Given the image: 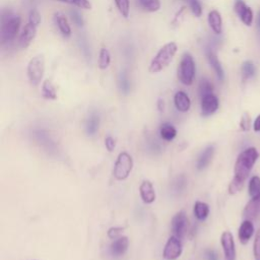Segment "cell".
<instances>
[{"instance_id":"6da1fadb","label":"cell","mask_w":260,"mask_h":260,"mask_svg":"<svg viewBox=\"0 0 260 260\" xmlns=\"http://www.w3.org/2000/svg\"><path fill=\"white\" fill-rule=\"evenodd\" d=\"M257 158L258 151L254 147L247 148L238 155L235 164V176L229 185L230 194H235L243 188Z\"/></svg>"},{"instance_id":"7a4b0ae2","label":"cell","mask_w":260,"mask_h":260,"mask_svg":"<svg viewBox=\"0 0 260 260\" xmlns=\"http://www.w3.org/2000/svg\"><path fill=\"white\" fill-rule=\"evenodd\" d=\"M177 50H178L177 44L174 42H170L164 45L158 50L156 55L152 58L148 68L149 72L157 73L164 70L166 67H168V65L173 61L177 53Z\"/></svg>"},{"instance_id":"3957f363","label":"cell","mask_w":260,"mask_h":260,"mask_svg":"<svg viewBox=\"0 0 260 260\" xmlns=\"http://www.w3.org/2000/svg\"><path fill=\"white\" fill-rule=\"evenodd\" d=\"M21 19L18 15L12 14L11 11H2L1 16V29H0V39L1 42L7 43L14 40L16 37Z\"/></svg>"},{"instance_id":"277c9868","label":"cell","mask_w":260,"mask_h":260,"mask_svg":"<svg viewBox=\"0 0 260 260\" xmlns=\"http://www.w3.org/2000/svg\"><path fill=\"white\" fill-rule=\"evenodd\" d=\"M45 72V58L43 54L34 56L27 64V77L32 85H38L43 79Z\"/></svg>"},{"instance_id":"5b68a950","label":"cell","mask_w":260,"mask_h":260,"mask_svg":"<svg viewBox=\"0 0 260 260\" xmlns=\"http://www.w3.org/2000/svg\"><path fill=\"white\" fill-rule=\"evenodd\" d=\"M194 76H195V62L191 54L185 53L181 59V62L178 68V78L183 84L190 85L193 82Z\"/></svg>"},{"instance_id":"8992f818","label":"cell","mask_w":260,"mask_h":260,"mask_svg":"<svg viewBox=\"0 0 260 260\" xmlns=\"http://www.w3.org/2000/svg\"><path fill=\"white\" fill-rule=\"evenodd\" d=\"M133 168V160L130 154H128L127 152H121L118 157L117 160L115 162L114 166V177L117 180H125L131 173Z\"/></svg>"},{"instance_id":"52a82bcc","label":"cell","mask_w":260,"mask_h":260,"mask_svg":"<svg viewBox=\"0 0 260 260\" xmlns=\"http://www.w3.org/2000/svg\"><path fill=\"white\" fill-rule=\"evenodd\" d=\"M182 243L180 239L176 236H172L169 238L165 248L162 256L167 260H175L182 254Z\"/></svg>"},{"instance_id":"ba28073f","label":"cell","mask_w":260,"mask_h":260,"mask_svg":"<svg viewBox=\"0 0 260 260\" xmlns=\"http://www.w3.org/2000/svg\"><path fill=\"white\" fill-rule=\"evenodd\" d=\"M171 226L174 236L178 237L179 239L183 238L188 226V218L186 216V213L184 211L177 212L172 218Z\"/></svg>"},{"instance_id":"9c48e42d","label":"cell","mask_w":260,"mask_h":260,"mask_svg":"<svg viewBox=\"0 0 260 260\" xmlns=\"http://www.w3.org/2000/svg\"><path fill=\"white\" fill-rule=\"evenodd\" d=\"M220 243L225 260H236V249L233 235L230 232H223L220 237Z\"/></svg>"},{"instance_id":"30bf717a","label":"cell","mask_w":260,"mask_h":260,"mask_svg":"<svg viewBox=\"0 0 260 260\" xmlns=\"http://www.w3.org/2000/svg\"><path fill=\"white\" fill-rule=\"evenodd\" d=\"M234 8L239 17L241 18V20L246 25H251L253 21V12L251 8L248 7L243 0H235Z\"/></svg>"},{"instance_id":"8fae6325","label":"cell","mask_w":260,"mask_h":260,"mask_svg":"<svg viewBox=\"0 0 260 260\" xmlns=\"http://www.w3.org/2000/svg\"><path fill=\"white\" fill-rule=\"evenodd\" d=\"M218 109V99L213 94H206L201 98V113L203 116L212 115Z\"/></svg>"},{"instance_id":"7c38bea8","label":"cell","mask_w":260,"mask_h":260,"mask_svg":"<svg viewBox=\"0 0 260 260\" xmlns=\"http://www.w3.org/2000/svg\"><path fill=\"white\" fill-rule=\"evenodd\" d=\"M37 36V26L31 23H26L19 36V46L22 49H26Z\"/></svg>"},{"instance_id":"4fadbf2b","label":"cell","mask_w":260,"mask_h":260,"mask_svg":"<svg viewBox=\"0 0 260 260\" xmlns=\"http://www.w3.org/2000/svg\"><path fill=\"white\" fill-rule=\"evenodd\" d=\"M260 213V194L252 197V199L246 204L243 216L246 219H253Z\"/></svg>"},{"instance_id":"5bb4252c","label":"cell","mask_w":260,"mask_h":260,"mask_svg":"<svg viewBox=\"0 0 260 260\" xmlns=\"http://www.w3.org/2000/svg\"><path fill=\"white\" fill-rule=\"evenodd\" d=\"M128 245H129V242L127 237H118L114 239V241L110 246L111 254L116 257L124 255L128 249Z\"/></svg>"},{"instance_id":"9a60e30c","label":"cell","mask_w":260,"mask_h":260,"mask_svg":"<svg viewBox=\"0 0 260 260\" xmlns=\"http://www.w3.org/2000/svg\"><path fill=\"white\" fill-rule=\"evenodd\" d=\"M140 197L144 203H152L155 200V191L152 184L148 180H144L139 187Z\"/></svg>"},{"instance_id":"2e32d148","label":"cell","mask_w":260,"mask_h":260,"mask_svg":"<svg viewBox=\"0 0 260 260\" xmlns=\"http://www.w3.org/2000/svg\"><path fill=\"white\" fill-rule=\"evenodd\" d=\"M254 233V226L250 219L244 220L239 228V240L242 244H247Z\"/></svg>"},{"instance_id":"e0dca14e","label":"cell","mask_w":260,"mask_h":260,"mask_svg":"<svg viewBox=\"0 0 260 260\" xmlns=\"http://www.w3.org/2000/svg\"><path fill=\"white\" fill-rule=\"evenodd\" d=\"M174 103L176 109L180 112H187L190 109L191 102L188 94L184 91H177L174 96Z\"/></svg>"},{"instance_id":"ac0fdd59","label":"cell","mask_w":260,"mask_h":260,"mask_svg":"<svg viewBox=\"0 0 260 260\" xmlns=\"http://www.w3.org/2000/svg\"><path fill=\"white\" fill-rule=\"evenodd\" d=\"M34 136H35L36 140L41 145L46 147L47 149L53 150L55 148V142L52 139V137L48 134L47 131H45V130H37V131H35Z\"/></svg>"},{"instance_id":"d6986e66","label":"cell","mask_w":260,"mask_h":260,"mask_svg":"<svg viewBox=\"0 0 260 260\" xmlns=\"http://www.w3.org/2000/svg\"><path fill=\"white\" fill-rule=\"evenodd\" d=\"M55 21H56L57 26H58L60 32L62 34V36L65 38H69L71 36V27H70V24H69L67 18L65 17V15L62 14L61 12H56L55 13Z\"/></svg>"},{"instance_id":"ffe728a7","label":"cell","mask_w":260,"mask_h":260,"mask_svg":"<svg viewBox=\"0 0 260 260\" xmlns=\"http://www.w3.org/2000/svg\"><path fill=\"white\" fill-rule=\"evenodd\" d=\"M213 153H214V147L212 145L210 146H207L202 152L201 154L199 155L198 159H197V162H196V167L198 170H203L205 169L208 164L210 162L212 156H213Z\"/></svg>"},{"instance_id":"44dd1931","label":"cell","mask_w":260,"mask_h":260,"mask_svg":"<svg viewBox=\"0 0 260 260\" xmlns=\"http://www.w3.org/2000/svg\"><path fill=\"white\" fill-rule=\"evenodd\" d=\"M206 56H207V60L209 62V64L211 65V67L213 68L214 72L216 73V76L219 80H223L224 77V73H223V69L220 65V62L218 61L216 55L211 51V50H207L206 51Z\"/></svg>"},{"instance_id":"7402d4cb","label":"cell","mask_w":260,"mask_h":260,"mask_svg":"<svg viewBox=\"0 0 260 260\" xmlns=\"http://www.w3.org/2000/svg\"><path fill=\"white\" fill-rule=\"evenodd\" d=\"M208 23L211 27V29L215 32V34H220L221 29H222V21H221V17L218 11L216 10H211L208 13Z\"/></svg>"},{"instance_id":"603a6c76","label":"cell","mask_w":260,"mask_h":260,"mask_svg":"<svg viewBox=\"0 0 260 260\" xmlns=\"http://www.w3.org/2000/svg\"><path fill=\"white\" fill-rule=\"evenodd\" d=\"M100 127V116L95 113L91 114L85 123V131L88 135H94Z\"/></svg>"},{"instance_id":"cb8c5ba5","label":"cell","mask_w":260,"mask_h":260,"mask_svg":"<svg viewBox=\"0 0 260 260\" xmlns=\"http://www.w3.org/2000/svg\"><path fill=\"white\" fill-rule=\"evenodd\" d=\"M159 135L164 140L171 141L176 137L177 130L171 123H162L159 128Z\"/></svg>"},{"instance_id":"d4e9b609","label":"cell","mask_w":260,"mask_h":260,"mask_svg":"<svg viewBox=\"0 0 260 260\" xmlns=\"http://www.w3.org/2000/svg\"><path fill=\"white\" fill-rule=\"evenodd\" d=\"M194 215L196 216L197 219L199 220H204L207 216H208V213H209V206L204 203V202H201V201H197L195 204H194Z\"/></svg>"},{"instance_id":"484cf974","label":"cell","mask_w":260,"mask_h":260,"mask_svg":"<svg viewBox=\"0 0 260 260\" xmlns=\"http://www.w3.org/2000/svg\"><path fill=\"white\" fill-rule=\"evenodd\" d=\"M42 95L47 100L57 99V92H56L55 86L49 79H46L42 84Z\"/></svg>"},{"instance_id":"4316f807","label":"cell","mask_w":260,"mask_h":260,"mask_svg":"<svg viewBox=\"0 0 260 260\" xmlns=\"http://www.w3.org/2000/svg\"><path fill=\"white\" fill-rule=\"evenodd\" d=\"M139 6L148 11V12H155L160 8V0H137Z\"/></svg>"},{"instance_id":"83f0119b","label":"cell","mask_w":260,"mask_h":260,"mask_svg":"<svg viewBox=\"0 0 260 260\" xmlns=\"http://www.w3.org/2000/svg\"><path fill=\"white\" fill-rule=\"evenodd\" d=\"M111 63V54L108 49L102 48L100 51V57H99V67L101 69H107Z\"/></svg>"},{"instance_id":"f1b7e54d","label":"cell","mask_w":260,"mask_h":260,"mask_svg":"<svg viewBox=\"0 0 260 260\" xmlns=\"http://www.w3.org/2000/svg\"><path fill=\"white\" fill-rule=\"evenodd\" d=\"M118 85H119V88H120L122 93H124V94L129 93L130 88H131V84H130V81H129V78H128L127 74L124 71L121 72L120 75H119Z\"/></svg>"},{"instance_id":"f546056e","label":"cell","mask_w":260,"mask_h":260,"mask_svg":"<svg viewBox=\"0 0 260 260\" xmlns=\"http://www.w3.org/2000/svg\"><path fill=\"white\" fill-rule=\"evenodd\" d=\"M249 194L254 197L260 194V178L258 176H253L249 181Z\"/></svg>"},{"instance_id":"4dcf8cb0","label":"cell","mask_w":260,"mask_h":260,"mask_svg":"<svg viewBox=\"0 0 260 260\" xmlns=\"http://www.w3.org/2000/svg\"><path fill=\"white\" fill-rule=\"evenodd\" d=\"M255 74V66L251 61H246L242 65V75L244 79H249Z\"/></svg>"},{"instance_id":"1f68e13d","label":"cell","mask_w":260,"mask_h":260,"mask_svg":"<svg viewBox=\"0 0 260 260\" xmlns=\"http://www.w3.org/2000/svg\"><path fill=\"white\" fill-rule=\"evenodd\" d=\"M115 3H116V6H117L118 10L122 14V16L128 17L129 11H130V2H129V0H115Z\"/></svg>"},{"instance_id":"d6a6232c","label":"cell","mask_w":260,"mask_h":260,"mask_svg":"<svg viewBox=\"0 0 260 260\" xmlns=\"http://www.w3.org/2000/svg\"><path fill=\"white\" fill-rule=\"evenodd\" d=\"M213 91L212 84L207 79H202L199 84V94L200 96H204L206 94H210Z\"/></svg>"},{"instance_id":"836d02e7","label":"cell","mask_w":260,"mask_h":260,"mask_svg":"<svg viewBox=\"0 0 260 260\" xmlns=\"http://www.w3.org/2000/svg\"><path fill=\"white\" fill-rule=\"evenodd\" d=\"M60 2H65L68 4H72L75 5L79 8H83V9H90L91 8V4L88 0H58Z\"/></svg>"},{"instance_id":"e575fe53","label":"cell","mask_w":260,"mask_h":260,"mask_svg":"<svg viewBox=\"0 0 260 260\" xmlns=\"http://www.w3.org/2000/svg\"><path fill=\"white\" fill-rule=\"evenodd\" d=\"M42 21V16L40 14V12L37 9H32L29 11L28 14V22L38 26Z\"/></svg>"},{"instance_id":"d590c367","label":"cell","mask_w":260,"mask_h":260,"mask_svg":"<svg viewBox=\"0 0 260 260\" xmlns=\"http://www.w3.org/2000/svg\"><path fill=\"white\" fill-rule=\"evenodd\" d=\"M189 4H190V8L192 13L196 16L199 17L202 14V6L200 4V2L198 0H189Z\"/></svg>"},{"instance_id":"8d00e7d4","label":"cell","mask_w":260,"mask_h":260,"mask_svg":"<svg viewBox=\"0 0 260 260\" xmlns=\"http://www.w3.org/2000/svg\"><path fill=\"white\" fill-rule=\"evenodd\" d=\"M253 253H254L255 260H260V230L257 232L255 240H254Z\"/></svg>"},{"instance_id":"74e56055","label":"cell","mask_w":260,"mask_h":260,"mask_svg":"<svg viewBox=\"0 0 260 260\" xmlns=\"http://www.w3.org/2000/svg\"><path fill=\"white\" fill-rule=\"evenodd\" d=\"M70 15H71V19L72 21L77 25V26H82L84 21L82 16L80 15V13L76 10V9H71L70 10Z\"/></svg>"},{"instance_id":"f35d334b","label":"cell","mask_w":260,"mask_h":260,"mask_svg":"<svg viewBox=\"0 0 260 260\" xmlns=\"http://www.w3.org/2000/svg\"><path fill=\"white\" fill-rule=\"evenodd\" d=\"M124 228H121V226H113L111 229L108 230V237L110 239H116L120 236L121 232H123Z\"/></svg>"},{"instance_id":"ab89813d","label":"cell","mask_w":260,"mask_h":260,"mask_svg":"<svg viewBox=\"0 0 260 260\" xmlns=\"http://www.w3.org/2000/svg\"><path fill=\"white\" fill-rule=\"evenodd\" d=\"M185 186H186V180L183 176L177 178V180L174 183V188H175V191L177 192L182 191L185 188Z\"/></svg>"},{"instance_id":"60d3db41","label":"cell","mask_w":260,"mask_h":260,"mask_svg":"<svg viewBox=\"0 0 260 260\" xmlns=\"http://www.w3.org/2000/svg\"><path fill=\"white\" fill-rule=\"evenodd\" d=\"M240 127L242 130L246 131V130H249L250 128V117L247 113H245L241 119V122H240Z\"/></svg>"},{"instance_id":"b9f144b4","label":"cell","mask_w":260,"mask_h":260,"mask_svg":"<svg viewBox=\"0 0 260 260\" xmlns=\"http://www.w3.org/2000/svg\"><path fill=\"white\" fill-rule=\"evenodd\" d=\"M105 145H106V148L109 150V151H113V149L115 148L116 146V141L113 137L111 136H108L106 139H105Z\"/></svg>"},{"instance_id":"7bdbcfd3","label":"cell","mask_w":260,"mask_h":260,"mask_svg":"<svg viewBox=\"0 0 260 260\" xmlns=\"http://www.w3.org/2000/svg\"><path fill=\"white\" fill-rule=\"evenodd\" d=\"M206 260H218L216 253L213 250H206L204 253Z\"/></svg>"},{"instance_id":"ee69618b","label":"cell","mask_w":260,"mask_h":260,"mask_svg":"<svg viewBox=\"0 0 260 260\" xmlns=\"http://www.w3.org/2000/svg\"><path fill=\"white\" fill-rule=\"evenodd\" d=\"M255 131H260V115L256 118L255 122H254V126H253Z\"/></svg>"},{"instance_id":"f6af8a7d","label":"cell","mask_w":260,"mask_h":260,"mask_svg":"<svg viewBox=\"0 0 260 260\" xmlns=\"http://www.w3.org/2000/svg\"><path fill=\"white\" fill-rule=\"evenodd\" d=\"M157 109H158L160 112L164 111V109H165V102H164L162 99H159V100L157 101Z\"/></svg>"},{"instance_id":"bcb514c9","label":"cell","mask_w":260,"mask_h":260,"mask_svg":"<svg viewBox=\"0 0 260 260\" xmlns=\"http://www.w3.org/2000/svg\"><path fill=\"white\" fill-rule=\"evenodd\" d=\"M258 23H259V26H260V14H259V20H258Z\"/></svg>"}]
</instances>
